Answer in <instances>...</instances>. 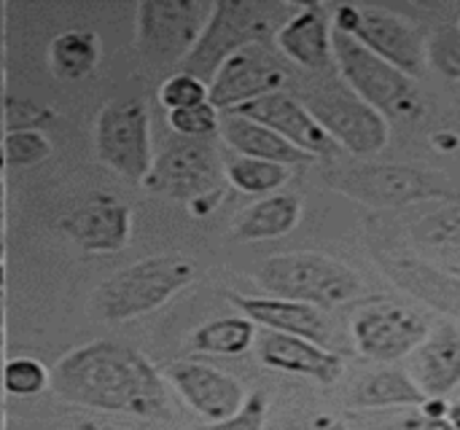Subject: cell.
<instances>
[{
    "label": "cell",
    "mask_w": 460,
    "mask_h": 430,
    "mask_svg": "<svg viewBox=\"0 0 460 430\" xmlns=\"http://www.w3.org/2000/svg\"><path fill=\"white\" fill-rule=\"evenodd\" d=\"M332 32V11L323 3H299L296 13L278 30L272 43L286 62L326 73L334 67Z\"/></svg>",
    "instance_id": "obj_18"
},
{
    "label": "cell",
    "mask_w": 460,
    "mask_h": 430,
    "mask_svg": "<svg viewBox=\"0 0 460 430\" xmlns=\"http://www.w3.org/2000/svg\"><path fill=\"white\" fill-rule=\"evenodd\" d=\"M49 156H51V140L40 129L19 127L5 135V143H3L5 164H11L16 170H27V167L46 162Z\"/></svg>",
    "instance_id": "obj_29"
},
{
    "label": "cell",
    "mask_w": 460,
    "mask_h": 430,
    "mask_svg": "<svg viewBox=\"0 0 460 430\" xmlns=\"http://www.w3.org/2000/svg\"><path fill=\"white\" fill-rule=\"evenodd\" d=\"M410 237L415 248L429 256L426 261L445 267V269H460V202L445 205L434 213H426L410 226Z\"/></svg>",
    "instance_id": "obj_24"
},
{
    "label": "cell",
    "mask_w": 460,
    "mask_h": 430,
    "mask_svg": "<svg viewBox=\"0 0 460 430\" xmlns=\"http://www.w3.org/2000/svg\"><path fill=\"white\" fill-rule=\"evenodd\" d=\"M5 339V304H3V291H0V347Z\"/></svg>",
    "instance_id": "obj_39"
},
{
    "label": "cell",
    "mask_w": 460,
    "mask_h": 430,
    "mask_svg": "<svg viewBox=\"0 0 460 430\" xmlns=\"http://www.w3.org/2000/svg\"><path fill=\"white\" fill-rule=\"evenodd\" d=\"M402 430H458L450 420H447V415L445 417H439V420H429V417H423V415H410V417H404V423H402Z\"/></svg>",
    "instance_id": "obj_35"
},
{
    "label": "cell",
    "mask_w": 460,
    "mask_h": 430,
    "mask_svg": "<svg viewBox=\"0 0 460 430\" xmlns=\"http://www.w3.org/2000/svg\"><path fill=\"white\" fill-rule=\"evenodd\" d=\"M229 302L245 315L256 329L288 337H302L315 345L329 347L332 342V323L323 310L305 304V302H288L275 296H245V294H229Z\"/></svg>",
    "instance_id": "obj_20"
},
{
    "label": "cell",
    "mask_w": 460,
    "mask_h": 430,
    "mask_svg": "<svg viewBox=\"0 0 460 430\" xmlns=\"http://www.w3.org/2000/svg\"><path fill=\"white\" fill-rule=\"evenodd\" d=\"M213 0H143L137 5L135 40L154 65H181L199 40Z\"/></svg>",
    "instance_id": "obj_11"
},
{
    "label": "cell",
    "mask_w": 460,
    "mask_h": 430,
    "mask_svg": "<svg viewBox=\"0 0 460 430\" xmlns=\"http://www.w3.org/2000/svg\"><path fill=\"white\" fill-rule=\"evenodd\" d=\"M100 38L92 30H65L49 43V67L59 81H81L100 62Z\"/></svg>",
    "instance_id": "obj_26"
},
{
    "label": "cell",
    "mask_w": 460,
    "mask_h": 430,
    "mask_svg": "<svg viewBox=\"0 0 460 430\" xmlns=\"http://www.w3.org/2000/svg\"><path fill=\"white\" fill-rule=\"evenodd\" d=\"M51 391L73 407L143 420L170 417L167 380L159 369L140 350L111 339L62 355L51 369Z\"/></svg>",
    "instance_id": "obj_1"
},
{
    "label": "cell",
    "mask_w": 460,
    "mask_h": 430,
    "mask_svg": "<svg viewBox=\"0 0 460 430\" xmlns=\"http://www.w3.org/2000/svg\"><path fill=\"white\" fill-rule=\"evenodd\" d=\"M296 8L299 3L291 0H213L210 19L178 70L210 83L216 70L240 48L272 43Z\"/></svg>",
    "instance_id": "obj_2"
},
{
    "label": "cell",
    "mask_w": 460,
    "mask_h": 430,
    "mask_svg": "<svg viewBox=\"0 0 460 430\" xmlns=\"http://www.w3.org/2000/svg\"><path fill=\"white\" fill-rule=\"evenodd\" d=\"M410 374L426 399H447L460 388V326L439 323L429 329L410 361Z\"/></svg>",
    "instance_id": "obj_21"
},
{
    "label": "cell",
    "mask_w": 460,
    "mask_h": 430,
    "mask_svg": "<svg viewBox=\"0 0 460 430\" xmlns=\"http://www.w3.org/2000/svg\"><path fill=\"white\" fill-rule=\"evenodd\" d=\"M429 329V320L418 310L394 299L367 302L350 320V337L358 355L375 364H396L412 355Z\"/></svg>",
    "instance_id": "obj_12"
},
{
    "label": "cell",
    "mask_w": 460,
    "mask_h": 430,
    "mask_svg": "<svg viewBox=\"0 0 460 430\" xmlns=\"http://www.w3.org/2000/svg\"><path fill=\"white\" fill-rule=\"evenodd\" d=\"M164 380L172 385V391L183 399L189 409H194L205 423H221L234 417L245 401L248 393L232 374L199 364V361H175L167 366Z\"/></svg>",
    "instance_id": "obj_14"
},
{
    "label": "cell",
    "mask_w": 460,
    "mask_h": 430,
    "mask_svg": "<svg viewBox=\"0 0 460 430\" xmlns=\"http://www.w3.org/2000/svg\"><path fill=\"white\" fill-rule=\"evenodd\" d=\"M294 430H350L340 417L334 415H313L305 423H299Z\"/></svg>",
    "instance_id": "obj_36"
},
{
    "label": "cell",
    "mask_w": 460,
    "mask_h": 430,
    "mask_svg": "<svg viewBox=\"0 0 460 430\" xmlns=\"http://www.w3.org/2000/svg\"><path fill=\"white\" fill-rule=\"evenodd\" d=\"M140 186L148 194L186 205L194 218H205L226 197L224 159L216 154L210 140H178L154 156Z\"/></svg>",
    "instance_id": "obj_5"
},
{
    "label": "cell",
    "mask_w": 460,
    "mask_h": 430,
    "mask_svg": "<svg viewBox=\"0 0 460 430\" xmlns=\"http://www.w3.org/2000/svg\"><path fill=\"white\" fill-rule=\"evenodd\" d=\"M326 183L375 210H399L456 197L442 172L415 164H340L326 172Z\"/></svg>",
    "instance_id": "obj_6"
},
{
    "label": "cell",
    "mask_w": 460,
    "mask_h": 430,
    "mask_svg": "<svg viewBox=\"0 0 460 430\" xmlns=\"http://www.w3.org/2000/svg\"><path fill=\"white\" fill-rule=\"evenodd\" d=\"M256 283L275 299L305 302L318 310L342 307L364 288L361 275L353 267L313 250L270 256L259 264Z\"/></svg>",
    "instance_id": "obj_4"
},
{
    "label": "cell",
    "mask_w": 460,
    "mask_h": 430,
    "mask_svg": "<svg viewBox=\"0 0 460 430\" xmlns=\"http://www.w3.org/2000/svg\"><path fill=\"white\" fill-rule=\"evenodd\" d=\"M267 412H270V401L264 393H251L245 407L229 417V420H221V423H205L194 430H264L267 423Z\"/></svg>",
    "instance_id": "obj_34"
},
{
    "label": "cell",
    "mask_w": 460,
    "mask_h": 430,
    "mask_svg": "<svg viewBox=\"0 0 460 430\" xmlns=\"http://www.w3.org/2000/svg\"><path fill=\"white\" fill-rule=\"evenodd\" d=\"M5 256V248H3V242H0V259Z\"/></svg>",
    "instance_id": "obj_41"
},
{
    "label": "cell",
    "mask_w": 460,
    "mask_h": 430,
    "mask_svg": "<svg viewBox=\"0 0 460 430\" xmlns=\"http://www.w3.org/2000/svg\"><path fill=\"white\" fill-rule=\"evenodd\" d=\"M73 430H127V428H121V426H111V423H100V420H81V423H75V428Z\"/></svg>",
    "instance_id": "obj_37"
},
{
    "label": "cell",
    "mask_w": 460,
    "mask_h": 430,
    "mask_svg": "<svg viewBox=\"0 0 460 430\" xmlns=\"http://www.w3.org/2000/svg\"><path fill=\"white\" fill-rule=\"evenodd\" d=\"M334 145L353 156L380 154L391 140L388 118L364 102L337 73L323 75L313 89L299 97Z\"/></svg>",
    "instance_id": "obj_7"
},
{
    "label": "cell",
    "mask_w": 460,
    "mask_h": 430,
    "mask_svg": "<svg viewBox=\"0 0 460 430\" xmlns=\"http://www.w3.org/2000/svg\"><path fill=\"white\" fill-rule=\"evenodd\" d=\"M224 159V178L232 189L240 194H253V197H270L278 194L288 180H291V167L253 159V156H240V154H226Z\"/></svg>",
    "instance_id": "obj_27"
},
{
    "label": "cell",
    "mask_w": 460,
    "mask_h": 430,
    "mask_svg": "<svg viewBox=\"0 0 460 430\" xmlns=\"http://www.w3.org/2000/svg\"><path fill=\"white\" fill-rule=\"evenodd\" d=\"M429 65L450 81H460V30L458 24L442 27L429 38Z\"/></svg>",
    "instance_id": "obj_33"
},
{
    "label": "cell",
    "mask_w": 460,
    "mask_h": 430,
    "mask_svg": "<svg viewBox=\"0 0 460 430\" xmlns=\"http://www.w3.org/2000/svg\"><path fill=\"white\" fill-rule=\"evenodd\" d=\"M458 30H460V19H458Z\"/></svg>",
    "instance_id": "obj_42"
},
{
    "label": "cell",
    "mask_w": 460,
    "mask_h": 430,
    "mask_svg": "<svg viewBox=\"0 0 460 430\" xmlns=\"http://www.w3.org/2000/svg\"><path fill=\"white\" fill-rule=\"evenodd\" d=\"M59 229L86 253H119L132 240V210L121 199L94 191L65 213Z\"/></svg>",
    "instance_id": "obj_15"
},
{
    "label": "cell",
    "mask_w": 460,
    "mask_h": 430,
    "mask_svg": "<svg viewBox=\"0 0 460 430\" xmlns=\"http://www.w3.org/2000/svg\"><path fill=\"white\" fill-rule=\"evenodd\" d=\"M447 420L460 430V401H453V404L447 407Z\"/></svg>",
    "instance_id": "obj_38"
},
{
    "label": "cell",
    "mask_w": 460,
    "mask_h": 430,
    "mask_svg": "<svg viewBox=\"0 0 460 430\" xmlns=\"http://www.w3.org/2000/svg\"><path fill=\"white\" fill-rule=\"evenodd\" d=\"M332 27L358 40L364 48L385 59L412 81L426 73L429 38L415 22L391 8L342 3L332 11Z\"/></svg>",
    "instance_id": "obj_8"
},
{
    "label": "cell",
    "mask_w": 460,
    "mask_h": 430,
    "mask_svg": "<svg viewBox=\"0 0 460 430\" xmlns=\"http://www.w3.org/2000/svg\"><path fill=\"white\" fill-rule=\"evenodd\" d=\"M380 269L388 280L402 288L404 294L415 296L418 302L429 304L431 310L460 320V275L453 269L437 267L420 256H402V253H375Z\"/></svg>",
    "instance_id": "obj_16"
},
{
    "label": "cell",
    "mask_w": 460,
    "mask_h": 430,
    "mask_svg": "<svg viewBox=\"0 0 460 430\" xmlns=\"http://www.w3.org/2000/svg\"><path fill=\"white\" fill-rule=\"evenodd\" d=\"M332 51L337 75L385 118H412L420 113L423 100L410 75L337 30L332 32Z\"/></svg>",
    "instance_id": "obj_9"
},
{
    "label": "cell",
    "mask_w": 460,
    "mask_h": 430,
    "mask_svg": "<svg viewBox=\"0 0 460 430\" xmlns=\"http://www.w3.org/2000/svg\"><path fill=\"white\" fill-rule=\"evenodd\" d=\"M97 159L127 183H143L154 164L151 116L140 100H111L94 124Z\"/></svg>",
    "instance_id": "obj_10"
},
{
    "label": "cell",
    "mask_w": 460,
    "mask_h": 430,
    "mask_svg": "<svg viewBox=\"0 0 460 430\" xmlns=\"http://www.w3.org/2000/svg\"><path fill=\"white\" fill-rule=\"evenodd\" d=\"M256 353L267 369L307 377L321 385H334L345 374V361L332 347L315 345L302 337L264 331L256 342Z\"/></svg>",
    "instance_id": "obj_19"
},
{
    "label": "cell",
    "mask_w": 460,
    "mask_h": 430,
    "mask_svg": "<svg viewBox=\"0 0 460 430\" xmlns=\"http://www.w3.org/2000/svg\"><path fill=\"white\" fill-rule=\"evenodd\" d=\"M288 67L275 43H253L232 54L210 78L208 100L218 113L237 110L253 100L283 92Z\"/></svg>",
    "instance_id": "obj_13"
},
{
    "label": "cell",
    "mask_w": 460,
    "mask_h": 430,
    "mask_svg": "<svg viewBox=\"0 0 460 430\" xmlns=\"http://www.w3.org/2000/svg\"><path fill=\"white\" fill-rule=\"evenodd\" d=\"M3 170H5V159H3V148H0V180H3Z\"/></svg>",
    "instance_id": "obj_40"
},
{
    "label": "cell",
    "mask_w": 460,
    "mask_h": 430,
    "mask_svg": "<svg viewBox=\"0 0 460 430\" xmlns=\"http://www.w3.org/2000/svg\"><path fill=\"white\" fill-rule=\"evenodd\" d=\"M159 102L162 108L170 110H181V108H194V105H202V102H210L208 100V83H202L199 78L189 75V73H181L175 70L172 75H167L159 86Z\"/></svg>",
    "instance_id": "obj_32"
},
{
    "label": "cell",
    "mask_w": 460,
    "mask_h": 430,
    "mask_svg": "<svg viewBox=\"0 0 460 430\" xmlns=\"http://www.w3.org/2000/svg\"><path fill=\"white\" fill-rule=\"evenodd\" d=\"M426 401L423 391L412 380L410 369L388 366L367 374L356 391H353V404L358 409L375 412V409H418Z\"/></svg>",
    "instance_id": "obj_25"
},
{
    "label": "cell",
    "mask_w": 460,
    "mask_h": 430,
    "mask_svg": "<svg viewBox=\"0 0 460 430\" xmlns=\"http://www.w3.org/2000/svg\"><path fill=\"white\" fill-rule=\"evenodd\" d=\"M229 113H240L251 121L270 127L272 132H278L283 140H288L294 148L305 151L313 159L326 156L334 148L332 137L323 132V127L315 121V116L307 110V105L286 89L267 94L261 100H253V102H248L237 110H229Z\"/></svg>",
    "instance_id": "obj_17"
},
{
    "label": "cell",
    "mask_w": 460,
    "mask_h": 430,
    "mask_svg": "<svg viewBox=\"0 0 460 430\" xmlns=\"http://www.w3.org/2000/svg\"><path fill=\"white\" fill-rule=\"evenodd\" d=\"M167 124L181 140H213L218 135L221 113L210 105H194V108H181L167 113Z\"/></svg>",
    "instance_id": "obj_31"
},
{
    "label": "cell",
    "mask_w": 460,
    "mask_h": 430,
    "mask_svg": "<svg viewBox=\"0 0 460 430\" xmlns=\"http://www.w3.org/2000/svg\"><path fill=\"white\" fill-rule=\"evenodd\" d=\"M3 385L16 399H32L51 388V372L35 358H13L3 369Z\"/></svg>",
    "instance_id": "obj_30"
},
{
    "label": "cell",
    "mask_w": 460,
    "mask_h": 430,
    "mask_svg": "<svg viewBox=\"0 0 460 430\" xmlns=\"http://www.w3.org/2000/svg\"><path fill=\"white\" fill-rule=\"evenodd\" d=\"M302 213H305V205L296 194H270L237 215L232 234L240 242L278 240L299 226Z\"/></svg>",
    "instance_id": "obj_23"
},
{
    "label": "cell",
    "mask_w": 460,
    "mask_h": 430,
    "mask_svg": "<svg viewBox=\"0 0 460 430\" xmlns=\"http://www.w3.org/2000/svg\"><path fill=\"white\" fill-rule=\"evenodd\" d=\"M218 137L229 145V151H234L240 156H253V159L286 164L291 170L296 164L313 162V156H307L305 151L294 148L278 132H272L270 127H264L259 121H251V118L240 116V113H221Z\"/></svg>",
    "instance_id": "obj_22"
},
{
    "label": "cell",
    "mask_w": 460,
    "mask_h": 430,
    "mask_svg": "<svg viewBox=\"0 0 460 430\" xmlns=\"http://www.w3.org/2000/svg\"><path fill=\"white\" fill-rule=\"evenodd\" d=\"M197 277V264L178 253L148 256L111 275L94 291V310L111 323H127L172 302Z\"/></svg>",
    "instance_id": "obj_3"
},
{
    "label": "cell",
    "mask_w": 460,
    "mask_h": 430,
    "mask_svg": "<svg viewBox=\"0 0 460 430\" xmlns=\"http://www.w3.org/2000/svg\"><path fill=\"white\" fill-rule=\"evenodd\" d=\"M253 345H256V323H251L245 315L208 320L191 334V347L208 355L234 358L248 353Z\"/></svg>",
    "instance_id": "obj_28"
}]
</instances>
